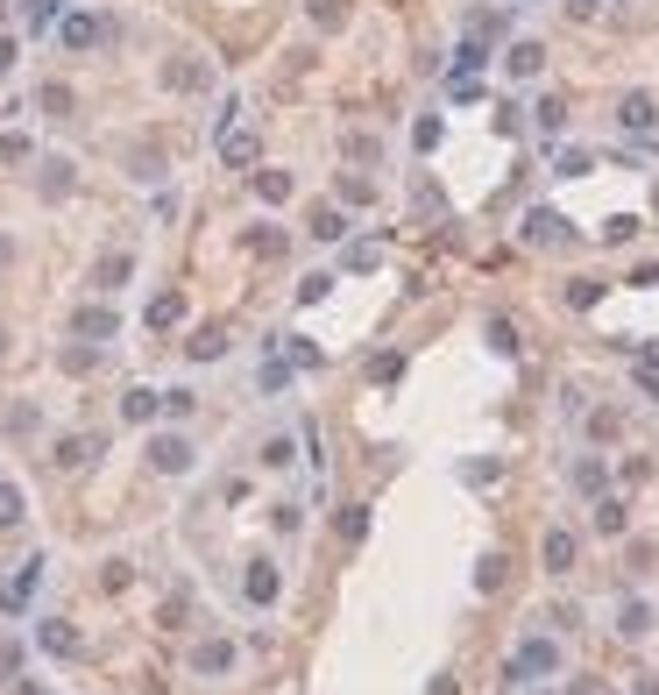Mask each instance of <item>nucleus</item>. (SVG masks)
I'll use <instances>...</instances> for the list:
<instances>
[{"mask_svg": "<svg viewBox=\"0 0 659 695\" xmlns=\"http://www.w3.org/2000/svg\"><path fill=\"white\" fill-rule=\"evenodd\" d=\"M256 199L263 206H284L291 199V171H256Z\"/></svg>", "mask_w": 659, "mask_h": 695, "instance_id": "21", "label": "nucleus"}, {"mask_svg": "<svg viewBox=\"0 0 659 695\" xmlns=\"http://www.w3.org/2000/svg\"><path fill=\"white\" fill-rule=\"evenodd\" d=\"M107 36H114V29H107L100 15H64V22H57V43H64V50H93V43H107Z\"/></svg>", "mask_w": 659, "mask_h": 695, "instance_id": "5", "label": "nucleus"}, {"mask_svg": "<svg viewBox=\"0 0 659 695\" xmlns=\"http://www.w3.org/2000/svg\"><path fill=\"white\" fill-rule=\"evenodd\" d=\"M532 121H539V135H560V128H567V100H560V93H546V100L532 107Z\"/></svg>", "mask_w": 659, "mask_h": 695, "instance_id": "20", "label": "nucleus"}, {"mask_svg": "<svg viewBox=\"0 0 659 695\" xmlns=\"http://www.w3.org/2000/svg\"><path fill=\"white\" fill-rule=\"evenodd\" d=\"M504 71H511V79H539V71H546V43H511Z\"/></svg>", "mask_w": 659, "mask_h": 695, "instance_id": "13", "label": "nucleus"}, {"mask_svg": "<svg viewBox=\"0 0 659 695\" xmlns=\"http://www.w3.org/2000/svg\"><path fill=\"white\" fill-rule=\"evenodd\" d=\"M369 199H376V185H369V178H355V171H348V178H341V206H369Z\"/></svg>", "mask_w": 659, "mask_h": 695, "instance_id": "29", "label": "nucleus"}, {"mask_svg": "<svg viewBox=\"0 0 659 695\" xmlns=\"http://www.w3.org/2000/svg\"><path fill=\"white\" fill-rule=\"evenodd\" d=\"M596 298H603L596 277H574V284H567V305H596Z\"/></svg>", "mask_w": 659, "mask_h": 695, "instance_id": "37", "label": "nucleus"}, {"mask_svg": "<svg viewBox=\"0 0 659 695\" xmlns=\"http://www.w3.org/2000/svg\"><path fill=\"white\" fill-rule=\"evenodd\" d=\"M71 334H78V341H114L121 320L107 313V305H78V313H71Z\"/></svg>", "mask_w": 659, "mask_h": 695, "instance_id": "7", "label": "nucleus"}, {"mask_svg": "<svg viewBox=\"0 0 659 695\" xmlns=\"http://www.w3.org/2000/svg\"><path fill=\"white\" fill-rule=\"evenodd\" d=\"M8 64H15V43H0V71H8Z\"/></svg>", "mask_w": 659, "mask_h": 695, "instance_id": "50", "label": "nucleus"}, {"mask_svg": "<svg viewBox=\"0 0 659 695\" xmlns=\"http://www.w3.org/2000/svg\"><path fill=\"white\" fill-rule=\"evenodd\" d=\"M163 412H171V419H192V391H163Z\"/></svg>", "mask_w": 659, "mask_h": 695, "instance_id": "44", "label": "nucleus"}, {"mask_svg": "<svg viewBox=\"0 0 659 695\" xmlns=\"http://www.w3.org/2000/svg\"><path fill=\"white\" fill-rule=\"evenodd\" d=\"M617 632H624V639L652 632V610H645V603H624V610H617Z\"/></svg>", "mask_w": 659, "mask_h": 695, "instance_id": "28", "label": "nucleus"}, {"mask_svg": "<svg viewBox=\"0 0 659 695\" xmlns=\"http://www.w3.org/2000/svg\"><path fill=\"white\" fill-rule=\"evenodd\" d=\"M0 674H22V646H0Z\"/></svg>", "mask_w": 659, "mask_h": 695, "instance_id": "46", "label": "nucleus"}, {"mask_svg": "<svg viewBox=\"0 0 659 695\" xmlns=\"http://www.w3.org/2000/svg\"><path fill=\"white\" fill-rule=\"evenodd\" d=\"M178 320H185V298H178V291L149 298V327H156V334H163V327H178Z\"/></svg>", "mask_w": 659, "mask_h": 695, "instance_id": "19", "label": "nucleus"}, {"mask_svg": "<svg viewBox=\"0 0 659 695\" xmlns=\"http://www.w3.org/2000/svg\"><path fill=\"white\" fill-rule=\"evenodd\" d=\"M574 554H582V547H574V532H567V525H546V539H539L546 575H567V568H574Z\"/></svg>", "mask_w": 659, "mask_h": 695, "instance_id": "6", "label": "nucleus"}, {"mask_svg": "<svg viewBox=\"0 0 659 695\" xmlns=\"http://www.w3.org/2000/svg\"><path fill=\"white\" fill-rule=\"evenodd\" d=\"M263 157V142H256V128L249 121H220V164H234V171H249Z\"/></svg>", "mask_w": 659, "mask_h": 695, "instance_id": "1", "label": "nucleus"}, {"mask_svg": "<svg viewBox=\"0 0 659 695\" xmlns=\"http://www.w3.org/2000/svg\"><path fill=\"white\" fill-rule=\"evenodd\" d=\"M227 667H234V646H227V639H206V646L192 653V674H227Z\"/></svg>", "mask_w": 659, "mask_h": 695, "instance_id": "16", "label": "nucleus"}, {"mask_svg": "<svg viewBox=\"0 0 659 695\" xmlns=\"http://www.w3.org/2000/svg\"><path fill=\"white\" fill-rule=\"evenodd\" d=\"M326 291H334V277H326V270H319V277H305V284H298V305H319Z\"/></svg>", "mask_w": 659, "mask_h": 695, "instance_id": "40", "label": "nucleus"}, {"mask_svg": "<svg viewBox=\"0 0 659 695\" xmlns=\"http://www.w3.org/2000/svg\"><path fill=\"white\" fill-rule=\"evenodd\" d=\"M241 589H249V603H277V589H284V582H277V568H270V561H256Z\"/></svg>", "mask_w": 659, "mask_h": 695, "instance_id": "17", "label": "nucleus"}, {"mask_svg": "<svg viewBox=\"0 0 659 695\" xmlns=\"http://www.w3.org/2000/svg\"><path fill=\"white\" fill-rule=\"evenodd\" d=\"M312 22H319V29H341L348 8H341V0H312Z\"/></svg>", "mask_w": 659, "mask_h": 695, "instance_id": "34", "label": "nucleus"}, {"mask_svg": "<svg viewBox=\"0 0 659 695\" xmlns=\"http://www.w3.org/2000/svg\"><path fill=\"white\" fill-rule=\"evenodd\" d=\"M362 532H369V511H362V504H348V511H341V539H348V547H355Z\"/></svg>", "mask_w": 659, "mask_h": 695, "instance_id": "35", "label": "nucleus"}, {"mask_svg": "<svg viewBox=\"0 0 659 695\" xmlns=\"http://www.w3.org/2000/svg\"><path fill=\"white\" fill-rule=\"evenodd\" d=\"M36 157V142L22 135V128H8V135H0V164H29Z\"/></svg>", "mask_w": 659, "mask_h": 695, "instance_id": "26", "label": "nucleus"}, {"mask_svg": "<svg viewBox=\"0 0 659 695\" xmlns=\"http://www.w3.org/2000/svg\"><path fill=\"white\" fill-rule=\"evenodd\" d=\"M93 454H100V433H64L57 440V469H86Z\"/></svg>", "mask_w": 659, "mask_h": 695, "instance_id": "10", "label": "nucleus"}, {"mask_svg": "<svg viewBox=\"0 0 659 695\" xmlns=\"http://www.w3.org/2000/svg\"><path fill=\"white\" fill-rule=\"evenodd\" d=\"M163 86H171V93H206V64L199 57H171V64H163Z\"/></svg>", "mask_w": 659, "mask_h": 695, "instance_id": "8", "label": "nucleus"}, {"mask_svg": "<svg viewBox=\"0 0 659 695\" xmlns=\"http://www.w3.org/2000/svg\"><path fill=\"white\" fill-rule=\"evenodd\" d=\"M596 532H603V539L624 532V504H617V497H596Z\"/></svg>", "mask_w": 659, "mask_h": 695, "instance_id": "27", "label": "nucleus"}, {"mask_svg": "<svg viewBox=\"0 0 659 695\" xmlns=\"http://www.w3.org/2000/svg\"><path fill=\"white\" fill-rule=\"evenodd\" d=\"M617 121H624L631 135H652V128H659V107H652V93H624V107H617Z\"/></svg>", "mask_w": 659, "mask_h": 695, "instance_id": "9", "label": "nucleus"}, {"mask_svg": "<svg viewBox=\"0 0 659 695\" xmlns=\"http://www.w3.org/2000/svg\"><path fill=\"white\" fill-rule=\"evenodd\" d=\"M348 157H355V164H369V157H376V135H369V128H355V135H348Z\"/></svg>", "mask_w": 659, "mask_h": 695, "instance_id": "42", "label": "nucleus"}, {"mask_svg": "<svg viewBox=\"0 0 659 695\" xmlns=\"http://www.w3.org/2000/svg\"><path fill=\"white\" fill-rule=\"evenodd\" d=\"M15 695H43V688H29V681H22V688H15Z\"/></svg>", "mask_w": 659, "mask_h": 695, "instance_id": "51", "label": "nucleus"}, {"mask_svg": "<svg viewBox=\"0 0 659 695\" xmlns=\"http://www.w3.org/2000/svg\"><path fill=\"white\" fill-rule=\"evenodd\" d=\"M36 582H43V561H29L8 589H0V603H8V610H29V596H36Z\"/></svg>", "mask_w": 659, "mask_h": 695, "instance_id": "14", "label": "nucleus"}, {"mask_svg": "<svg viewBox=\"0 0 659 695\" xmlns=\"http://www.w3.org/2000/svg\"><path fill=\"white\" fill-rule=\"evenodd\" d=\"M567 15H574V22H589V15H596V0H567Z\"/></svg>", "mask_w": 659, "mask_h": 695, "instance_id": "47", "label": "nucleus"}, {"mask_svg": "<svg viewBox=\"0 0 659 695\" xmlns=\"http://www.w3.org/2000/svg\"><path fill=\"white\" fill-rule=\"evenodd\" d=\"M185 355H192V362H220V355H227V327H199V334L185 341Z\"/></svg>", "mask_w": 659, "mask_h": 695, "instance_id": "15", "label": "nucleus"}, {"mask_svg": "<svg viewBox=\"0 0 659 695\" xmlns=\"http://www.w3.org/2000/svg\"><path fill=\"white\" fill-rule=\"evenodd\" d=\"M652 206H659V192H652Z\"/></svg>", "mask_w": 659, "mask_h": 695, "instance_id": "52", "label": "nucleus"}, {"mask_svg": "<svg viewBox=\"0 0 659 695\" xmlns=\"http://www.w3.org/2000/svg\"><path fill=\"white\" fill-rule=\"evenodd\" d=\"M489 348H497V355H518V327H511V320H489Z\"/></svg>", "mask_w": 659, "mask_h": 695, "instance_id": "32", "label": "nucleus"}, {"mask_svg": "<svg viewBox=\"0 0 659 695\" xmlns=\"http://www.w3.org/2000/svg\"><path fill=\"white\" fill-rule=\"evenodd\" d=\"M128 277H135V256H128V249H114V256L93 263V284H100V291H121Z\"/></svg>", "mask_w": 659, "mask_h": 695, "instance_id": "12", "label": "nucleus"}, {"mask_svg": "<svg viewBox=\"0 0 659 695\" xmlns=\"http://www.w3.org/2000/svg\"><path fill=\"white\" fill-rule=\"evenodd\" d=\"M553 667H560V646H553V639H525L518 660H511V681H539V674H553Z\"/></svg>", "mask_w": 659, "mask_h": 695, "instance_id": "3", "label": "nucleus"}, {"mask_svg": "<svg viewBox=\"0 0 659 695\" xmlns=\"http://www.w3.org/2000/svg\"><path fill=\"white\" fill-rule=\"evenodd\" d=\"M341 235H348L341 206H319V213H312V242H341Z\"/></svg>", "mask_w": 659, "mask_h": 695, "instance_id": "23", "label": "nucleus"}, {"mask_svg": "<svg viewBox=\"0 0 659 695\" xmlns=\"http://www.w3.org/2000/svg\"><path fill=\"white\" fill-rule=\"evenodd\" d=\"M574 483H582V490L596 497V490H603V461H574Z\"/></svg>", "mask_w": 659, "mask_h": 695, "instance_id": "41", "label": "nucleus"}, {"mask_svg": "<svg viewBox=\"0 0 659 695\" xmlns=\"http://www.w3.org/2000/svg\"><path fill=\"white\" fill-rule=\"evenodd\" d=\"M348 270H376V242H355L348 249Z\"/></svg>", "mask_w": 659, "mask_h": 695, "instance_id": "45", "label": "nucleus"}, {"mask_svg": "<svg viewBox=\"0 0 659 695\" xmlns=\"http://www.w3.org/2000/svg\"><path fill=\"white\" fill-rule=\"evenodd\" d=\"M135 178H142V185L163 178V157H156V149H135Z\"/></svg>", "mask_w": 659, "mask_h": 695, "instance_id": "38", "label": "nucleus"}, {"mask_svg": "<svg viewBox=\"0 0 659 695\" xmlns=\"http://www.w3.org/2000/svg\"><path fill=\"white\" fill-rule=\"evenodd\" d=\"M22 511H29V504H22V490H15V483H0V525H22Z\"/></svg>", "mask_w": 659, "mask_h": 695, "instance_id": "30", "label": "nucleus"}, {"mask_svg": "<svg viewBox=\"0 0 659 695\" xmlns=\"http://www.w3.org/2000/svg\"><path fill=\"white\" fill-rule=\"evenodd\" d=\"M36 192H43V199H64V192H71V164H64V157H43V178H36Z\"/></svg>", "mask_w": 659, "mask_h": 695, "instance_id": "18", "label": "nucleus"}, {"mask_svg": "<svg viewBox=\"0 0 659 695\" xmlns=\"http://www.w3.org/2000/svg\"><path fill=\"white\" fill-rule=\"evenodd\" d=\"M22 22H29V29H50V22H57V0H22Z\"/></svg>", "mask_w": 659, "mask_h": 695, "instance_id": "31", "label": "nucleus"}, {"mask_svg": "<svg viewBox=\"0 0 659 695\" xmlns=\"http://www.w3.org/2000/svg\"><path fill=\"white\" fill-rule=\"evenodd\" d=\"M249 249H256V256H284V235H277V227H256Z\"/></svg>", "mask_w": 659, "mask_h": 695, "instance_id": "39", "label": "nucleus"}, {"mask_svg": "<svg viewBox=\"0 0 659 695\" xmlns=\"http://www.w3.org/2000/svg\"><path fill=\"white\" fill-rule=\"evenodd\" d=\"M36 639H43V653H57V660H71V653H78V632H71V625H43Z\"/></svg>", "mask_w": 659, "mask_h": 695, "instance_id": "25", "label": "nucleus"}, {"mask_svg": "<svg viewBox=\"0 0 659 695\" xmlns=\"http://www.w3.org/2000/svg\"><path fill=\"white\" fill-rule=\"evenodd\" d=\"M525 242H532V249H567L574 235H567V220H560L553 206H532V213H525Z\"/></svg>", "mask_w": 659, "mask_h": 695, "instance_id": "4", "label": "nucleus"}, {"mask_svg": "<svg viewBox=\"0 0 659 695\" xmlns=\"http://www.w3.org/2000/svg\"><path fill=\"white\" fill-rule=\"evenodd\" d=\"M277 355H284L291 369H319V348H312V341H298V334H277Z\"/></svg>", "mask_w": 659, "mask_h": 695, "instance_id": "22", "label": "nucleus"}, {"mask_svg": "<svg viewBox=\"0 0 659 695\" xmlns=\"http://www.w3.org/2000/svg\"><path fill=\"white\" fill-rule=\"evenodd\" d=\"M15 263V235H0V270H8Z\"/></svg>", "mask_w": 659, "mask_h": 695, "instance_id": "49", "label": "nucleus"}, {"mask_svg": "<svg viewBox=\"0 0 659 695\" xmlns=\"http://www.w3.org/2000/svg\"><path fill=\"white\" fill-rule=\"evenodd\" d=\"M156 412H163V391H149V383H135V391L121 398V419H128V426H149Z\"/></svg>", "mask_w": 659, "mask_h": 695, "instance_id": "11", "label": "nucleus"}, {"mask_svg": "<svg viewBox=\"0 0 659 695\" xmlns=\"http://www.w3.org/2000/svg\"><path fill=\"white\" fill-rule=\"evenodd\" d=\"M256 383H263V391H284V383H291V362H284V355H277V362H263V369H256Z\"/></svg>", "mask_w": 659, "mask_h": 695, "instance_id": "33", "label": "nucleus"}, {"mask_svg": "<svg viewBox=\"0 0 659 695\" xmlns=\"http://www.w3.org/2000/svg\"><path fill=\"white\" fill-rule=\"evenodd\" d=\"M36 107H43L50 121H71V107H78V100H71V86H43V93H36Z\"/></svg>", "mask_w": 659, "mask_h": 695, "instance_id": "24", "label": "nucleus"}, {"mask_svg": "<svg viewBox=\"0 0 659 695\" xmlns=\"http://www.w3.org/2000/svg\"><path fill=\"white\" fill-rule=\"evenodd\" d=\"M475 589H504V554H489V561L475 568Z\"/></svg>", "mask_w": 659, "mask_h": 695, "instance_id": "36", "label": "nucleus"}, {"mask_svg": "<svg viewBox=\"0 0 659 695\" xmlns=\"http://www.w3.org/2000/svg\"><path fill=\"white\" fill-rule=\"evenodd\" d=\"M631 284H645V291H652V284H659V263H645V270H638Z\"/></svg>", "mask_w": 659, "mask_h": 695, "instance_id": "48", "label": "nucleus"}, {"mask_svg": "<svg viewBox=\"0 0 659 695\" xmlns=\"http://www.w3.org/2000/svg\"><path fill=\"white\" fill-rule=\"evenodd\" d=\"M149 469H156V476H185V469H192V440H185V433H156V440H149Z\"/></svg>", "mask_w": 659, "mask_h": 695, "instance_id": "2", "label": "nucleus"}, {"mask_svg": "<svg viewBox=\"0 0 659 695\" xmlns=\"http://www.w3.org/2000/svg\"><path fill=\"white\" fill-rule=\"evenodd\" d=\"M631 235H638V220H631V213H617V220L603 227V242H631Z\"/></svg>", "mask_w": 659, "mask_h": 695, "instance_id": "43", "label": "nucleus"}]
</instances>
